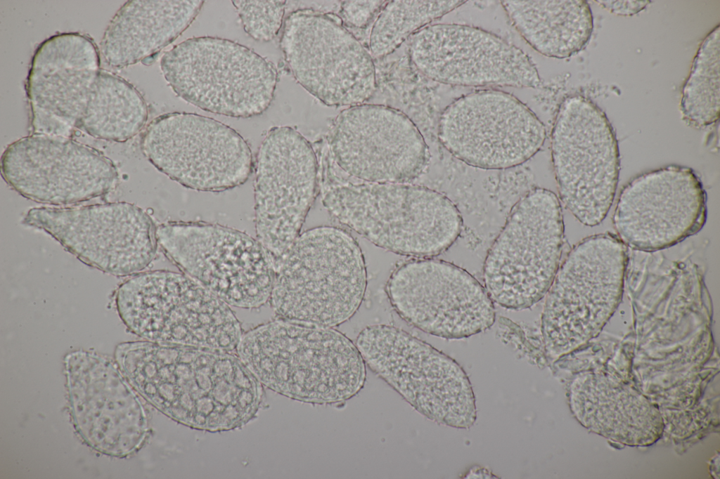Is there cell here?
<instances>
[{
    "mask_svg": "<svg viewBox=\"0 0 720 479\" xmlns=\"http://www.w3.org/2000/svg\"><path fill=\"white\" fill-rule=\"evenodd\" d=\"M707 214V194L697 173L670 165L629 181L621 190L612 222L626 246L655 251L696 234Z\"/></svg>",
    "mask_w": 720,
    "mask_h": 479,
    "instance_id": "obj_21",
    "label": "cell"
},
{
    "mask_svg": "<svg viewBox=\"0 0 720 479\" xmlns=\"http://www.w3.org/2000/svg\"><path fill=\"white\" fill-rule=\"evenodd\" d=\"M501 4L522 38L544 55L570 57L591 38L593 17L586 1L504 0Z\"/></svg>",
    "mask_w": 720,
    "mask_h": 479,
    "instance_id": "obj_24",
    "label": "cell"
},
{
    "mask_svg": "<svg viewBox=\"0 0 720 479\" xmlns=\"http://www.w3.org/2000/svg\"><path fill=\"white\" fill-rule=\"evenodd\" d=\"M115 305L131 332L161 345L228 350L240 333L231 306L181 272L131 276L117 288Z\"/></svg>",
    "mask_w": 720,
    "mask_h": 479,
    "instance_id": "obj_4",
    "label": "cell"
},
{
    "mask_svg": "<svg viewBox=\"0 0 720 479\" xmlns=\"http://www.w3.org/2000/svg\"><path fill=\"white\" fill-rule=\"evenodd\" d=\"M464 3L458 0L387 1L371 31V53L376 58L391 54L409 36Z\"/></svg>",
    "mask_w": 720,
    "mask_h": 479,
    "instance_id": "obj_26",
    "label": "cell"
},
{
    "mask_svg": "<svg viewBox=\"0 0 720 479\" xmlns=\"http://www.w3.org/2000/svg\"><path fill=\"white\" fill-rule=\"evenodd\" d=\"M319 162L326 210L375 246L401 256L433 258L460 235L461 213L446 195L419 185L355 178L338 166L328 149Z\"/></svg>",
    "mask_w": 720,
    "mask_h": 479,
    "instance_id": "obj_1",
    "label": "cell"
},
{
    "mask_svg": "<svg viewBox=\"0 0 720 479\" xmlns=\"http://www.w3.org/2000/svg\"><path fill=\"white\" fill-rule=\"evenodd\" d=\"M385 292L404 321L441 338H467L495 321L494 302L485 287L445 261L416 258L401 263L390 274Z\"/></svg>",
    "mask_w": 720,
    "mask_h": 479,
    "instance_id": "obj_14",
    "label": "cell"
},
{
    "mask_svg": "<svg viewBox=\"0 0 720 479\" xmlns=\"http://www.w3.org/2000/svg\"><path fill=\"white\" fill-rule=\"evenodd\" d=\"M355 344L366 365L420 414L454 428L473 425L475 395L465 372L454 359L387 324L365 327Z\"/></svg>",
    "mask_w": 720,
    "mask_h": 479,
    "instance_id": "obj_6",
    "label": "cell"
},
{
    "mask_svg": "<svg viewBox=\"0 0 720 479\" xmlns=\"http://www.w3.org/2000/svg\"><path fill=\"white\" fill-rule=\"evenodd\" d=\"M281 47L296 81L327 106L361 105L375 91L372 57L338 15L311 8L292 11Z\"/></svg>",
    "mask_w": 720,
    "mask_h": 479,
    "instance_id": "obj_11",
    "label": "cell"
},
{
    "mask_svg": "<svg viewBox=\"0 0 720 479\" xmlns=\"http://www.w3.org/2000/svg\"><path fill=\"white\" fill-rule=\"evenodd\" d=\"M551 156L561 202L582 224H600L620 170L617 140L602 110L581 96L565 98L551 133Z\"/></svg>",
    "mask_w": 720,
    "mask_h": 479,
    "instance_id": "obj_10",
    "label": "cell"
},
{
    "mask_svg": "<svg viewBox=\"0 0 720 479\" xmlns=\"http://www.w3.org/2000/svg\"><path fill=\"white\" fill-rule=\"evenodd\" d=\"M242 355L272 372L287 395L313 405L345 402L364 388L356 344L333 327L277 318L243 339Z\"/></svg>",
    "mask_w": 720,
    "mask_h": 479,
    "instance_id": "obj_3",
    "label": "cell"
},
{
    "mask_svg": "<svg viewBox=\"0 0 720 479\" xmlns=\"http://www.w3.org/2000/svg\"><path fill=\"white\" fill-rule=\"evenodd\" d=\"M274 268L269 303L278 318L334 327L356 313L366 294L364 254L340 228L300 233Z\"/></svg>",
    "mask_w": 720,
    "mask_h": 479,
    "instance_id": "obj_2",
    "label": "cell"
},
{
    "mask_svg": "<svg viewBox=\"0 0 720 479\" xmlns=\"http://www.w3.org/2000/svg\"><path fill=\"white\" fill-rule=\"evenodd\" d=\"M257 240L274 261L300 235L319 191V162L311 143L286 126L271 129L255 164Z\"/></svg>",
    "mask_w": 720,
    "mask_h": 479,
    "instance_id": "obj_16",
    "label": "cell"
},
{
    "mask_svg": "<svg viewBox=\"0 0 720 479\" xmlns=\"http://www.w3.org/2000/svg\"><path fill=\"white\" fill-rule=\"evenodd\" d=\"M546 129L522 102L507 92L479 90L442 112L438 138L456 158L482 169L520 165L543 146Z\"/></svg>",
    "mask_w": 720,
    "mask_h": 479,
    "instance_id": "obj_15",
    "label": "cell"
},
{
    "mask_svg": "<svg viewBox=\"0 0 720 479\" xmlns=\"http://www.w3.org/2000/svg\"><path fill=\"white\" fill-rule=\"evenodd\" d=\"M719 26L702 43L683 88V118L696 127L710 125L719 116Z\"/></svg>",
    "mask_w": 720,
    "mask_h": 479,
    "instance_id": "obj_27",
    "label": "cell"
},
{
    "mask_svg": "<svg viewBox=\"0 0 720 479\" xmlns=\"http://www.w3.org/2000/svg\"><path fill=\"white\" fill-rule=\"evenodd\" d=\"M175 93L205 111L249 118L266 111L276 89L274 65L231 40L200 37L175 45L161 58Z\"/></svg>",
    "mask_w": 720,
    "mask_h": 479,
    "instance_id": "obj_7",
    "label": "cell"
},
{
    "mask_svg": "<svg viewBox=\"0 0 720 479\" xmlns=\"http://www.w3.org/2000/svg\"><path fill=\"white\" fill-rule=\"evenodd\" d=\"M387 1H343L340 4V18L343 23L364 28L379 14Z\"/></svg>",
    "mask_w": 720,
    "mask_h": 479,
    "instance_id": "obj_29",
    "label": "cell"
},
{
    "mask_svg": "<svg viewBox=\"0 0 720 479\" xmlns=\"http://www.w3.org/2000/svg\"><path fill=\"white\" fill-rule=\"evenodd\" d=\"M6 183L22 197L65 205L103 196L118 181L112 162L71 138L32 134L10 144L1 159Z\"/></svg>",
    "mask_w": 720,
    "mask_h": 479,
    "instance_id": "obj_19",
    "label": "cell"
},
{
    "mask_svg": "<svg viewBox=\"0 0 720 479\" xmlns=\"http://www.w3.org/2000/svg\"><path fill=\"white\" fill-rule=\"evenodd\" d=\"M199 0H131L115 13L101 41L106 63L135 64L161 51L193 22L203 5Z\"/></svg>",
    "mask_w": 720,
    "mask_h": 479,
    "instance_id": "obj_23",
    "label": "cell"
},
{
    "mask_svg": "<svg viewBox=\"0 0 720 479\" xmlns=\"http://www.w3.org/2000/svg\"><path fill=\"white\" fill-rule=\"evenodd\" d=\"M100 71L99 53L90 38L63 33L42 42L27 80L32 134L71 138Z\"/></svg>",
    "mask_w": 720,
    "mask_h": 479,
    "instance_id": "obj_22",
    "label": "cell"
},
{
    "mask_svg": "<svg viewBox=\"0 0 720 479\" xmlns=\"http://www.w3.org/2000/svg\"><path fill=\"white\" fill-rule=\"evenodd\" d=\"M141 150L159 171L197 191L219 192L240 186L255 165L239 133L195 113L171 112L154 119L143 134Z\"/></svg>",
    "mask_w": 720,
    "mask_h": 479,
    "instance_id": "obj_12",
    "label": "cell"
},
{
    "mask_svg": "<svg viewBox=\"0 0 720 479\" xmlns=\"http://www.w3.org/2000/svg\"><path fill=\"white\" fill-rule=\"evenodd\" d=\"M564 243L557 195L535 188L513 208L483 266L484 287L494 303L529 308L547 294L560 264Z\"/></svg>",
    "mask_w": 720,
    "mask_h": 479,
    "instance_id": "obj_8",
    "label": "cell"
},
{
    "mask_svg": "<svg viewBox=\"0 0 720 479\" xmlns=\"http://www.w3.org/2000/svg\"><path fill=\"white\" fill-rule=\"evenodd\" d=\"M148 115L146 103L135 87L101 70L78 128L96 138L125 142L141 131Z\"/></svg>",
    "mask_w": 720,
    "mask_h": 479,
    "instance_id": "obj_25",
    "label": "cell"
},
{
    "mask_svg": "<svg viewBox=\"0 0 720 479\" xmlns=\"http://www.w3.org/2000/svg\"><path fill=\"white\" fill-rule=\"evenodd\" d=\"M158 244L179 271L231 307L255 309L269 303L273 261L245 232L205 221H168L157 228Z\"/></svg>",
    "mask_w": 720,
    "mask_h": 479,
    "instance_id": "obj_9",
    "label": "cell"
},
{
    "mask_svg": "<svg viewBox=\"0 0 720 479\" xmlns=\"http://www.w3.org/2000/svg\"><path fill=\"white\" fill-rule=\"evenodd\" d=\"M22 223L43 230L84 263L117 277L146 268L159 245L151 216L125 202L34 207Z\"/></svg>",
    "mask_w": 720,
    "mask_h": 479,
    "instance_id": "obj_13",
    "label": "cell"
},
{
    "mask_svg": "<svg viewBox=\"0 0 720 479\" xmlns=\"http://www.w3.org/2000/svg\"><path fill=\"white\" fill-rule=\"evenodd\" d=\"M626 246L610 233L588 237L560 264L546 295L541 333L555 361L596 335L622 299Z\"/></svg>",
    "mask_w": 720,
    "mask_h": 479,
    "instance_id": "obj_5",
    "label": "cell"
},
{
    "mask_svg": "<svg viewBox=\"0 0 720 479\" xmlns=\"http://www.w3.org/2000/svg\"><path fill=\"white\" fill-rule=\"evenodd\" d=\"M243 28L256 41L272 40L280 30L286 1H232Z\"/></svg>",
    "mask_w": 720,
    "mask_h": 479,
    "instance_id": "obj_28",
    "label": "cell"
},
{
    "mask_svg": "<svg viewBox=\"0 0 720 479\" xmlns=\"http://www.w3.org/2000/svg\"><path fill=\"white\" fill-rule=\"evenodd\" d=\"M332 159L345 173L373 183H410L430 162L413 121L394 107L361 104L341 111L328 135Z\"/></svg>",
    "mask_w": 720,
    "mask_h": 479,
    "instance_id": "obj_17",
    "label": "cell"
},
{
    "mask_svg": "<svg viewBox=\"0 0 720 479\" xmlns=\"http://www.w3.org/2000/svg\"><path fill=\"white\" fill-rule=\"evenodd\" d=\"M73 426L95 451L117 458L137 452L146 436L143 408L110 359L77 350L64 357Z\"/></svg>",
    "mask_w": 720,
    "mask_h": 479,
    "instance_id": "obj_18",
    "label": "cell"
},
{
    "mask_svg": "<svg viewBox=\"0 0 720 479\" xmlns=\"http://www.w3.org/2000/svg\"><path fill=\"white\" fill-rule=\"evenodd\" d=\"M409 53L420 73L442 84L536 88L541 82L535 65L526 53L476 27L426 26L411 36Z\"/></svg>",
    "mask_w": 720,
    "mask_h": 479,
    "instance_id": "obj_20",
    "label": "cell"
},
{
    "mask_svg": "<svg viewBox=\"0 0 720 479\" xmlns=\"http://www.w3.org/2000/svg\"><path fill=\"white\" fill-rule=\"evenodd\" d=\"M612 13L631 15L645 8L648 1H596Z\"/></svg>",
    "mask_w": 720,
    "mask_h": 479,
    "instance_id": "obj_30",
    "label": "cell"
}]
</instances>
